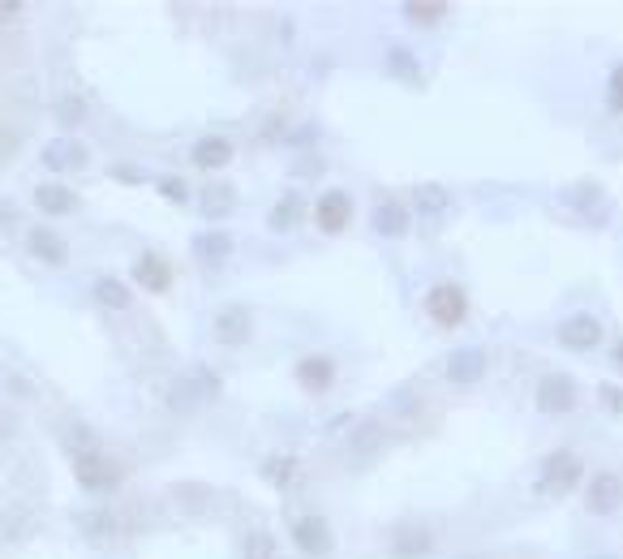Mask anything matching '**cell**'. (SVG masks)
<instances>
[{"label": "cell", "mask_w": 623, "mask_h": 559, "mask_svg": "<svg viewBox=\"0 0 623 559\" xmlns=\"http://www.w3.org/2000/svg\"><path fill=\"white\" fill-rule=\"evenodd\" d=\"M409 211L417 215V224H430V228L443 224L447 215H452V190L439 185V181H422L409 198Z\"/></svg>", "instance_id": "obj_13"}, {"label": "cell", "mask_w": 623, "mask_h": 559, "mask_svg": "<svg viewBox=\"0 0 623 559\" xmlns=\"http://www.w3.org/2000/svg\"><path fill=\"white\" fill-rule=\"evenodd\" d=\"M233 142H228L224 134H207V138H198L194 142V151H190V164L194 168H228V164H233Z\"/></svg>", "instance_id": "obj_21"}, {"label": "cell", "mask_w": 623, "mask_h": 559, "mask_svg": "<svg viewBox=\"0 0 623 559\" xmlns=\"http://www.w3.org/2000/svg\"><path fill=\"white\" fill-rule=\"evenodd\" d=\"M254 332V314L241 306V301H233V306H224V310H215V319H211V336L215 344H224V349H241L245 340H250Z\"/></svg>", "instance_id": "obj_12"}, {"label": "cell", "mask_w": 623, "mask_h": 559, "mask_svg": "<svg viewBox=\"0 0 623 559\" xmlns=\"http://www.w3.org/2000/svg\"><path fill=\"white\" fill-rule=\"evenodd\" d=\"M233 190H228V185H215V190H207V198H202V215H207V220H224L228 211H233Z\"/></svg>", "instance_id": "obj_32"}, {"label": "cell", "mask_w": 623, "mask_h": 559, "mask_svg": "<svg viewBox=\"0 0 623 559\" xmlns=\"http://www.w3.org/2000/svg\"><path fill=\"white\" fill-rule=\"evenodd\" d=\"M379 448H383V426L379 422H361L349 435V456H357V461H370Z\"/></svg>", "instance_id": "obj_28"}, {"label": "cell", "mask_w": 623, "mask_h": 559, "mask_svg": "<svg viewBox=\"0 0 623 559\" xmlns=\"http://www.w3.org/2000/svg\"><path fill=\"white\" fill-rule=\"evenodd\" d=\"M220 375L215 370H207V366H198V370H190V375H181L177 383H172V392H168V405L172 409H194V405H202V400H215L220 396Z\"/></svg>", "instance_id": "obj_7"}, {"label": "cell", "mask_w": 623, "mask_h": 559, "mask_svg": "<svg viewBox=\"0 0 623 559\" xmlns=\"http://www.w3.org/2000/svg\"><path fill=\"white\" fill-rule=\"evenodd\" d=\"M606 112L623 117V61L611 65V74H606Z\"/></svg>", "instance_id": "obj_34"}, {"label": "cell", "mask_w": 623, "mask_h": 559, "mask_svg": "<svg viewBox=\"0 0 623 559\" xmlns=\"http://www.w3.org/2000/svg\"><path fill=\"white\" fill-rule=\"evenodd\" d=\"M56 121H61V129H78L86 121V99L82 95H61L56 99Z\"/></svg>", "instance_id": "obj_31"}, {"label": "cell", "mask_w": 623, "mask_h": 559, "mask_svg": "<svg viewBox=\"0 0 623 559\" xmlns=\"http://www.w3.org/2000/svg\"><path fill=\"white\" fill-rule=\"evenodd\" d=\"M288 538H293V547L306 559H323V555H331V547H336V529H331V521L323 512H301L293 521V529H288Z\"/></svg>", "instance_id": "obj_5"}, {"label": "cell", "mask_w": 623, "mask_h": 559, "mask_svg": "<svg viewBox=\"0 0 623 559\" xmlns=\"http://www.w3.org/2000/svg\"><path fill=\"white\" fill-rule=\"evenodd\" d=\"M353 220V194L349 190H323L314 198V224H318V233H327V237H336L344 233Z\"/></svg>", "instance_id": "obj_11"}, {"label": "cell", "mask_w": 623, "mask_h": 559, "mask_svg": "<svg viewBox=\"0 0 623 559\" xmlns=\"http://www.w3.org/2000/svg\"><path fill=\"white\" fill-rule=\"evenodd\" d=\"M434 551V534L426 525H400L391 538V555L396 559H426Z\"/></svg>", "instance_id": "obj_22"}, {"label": "cell", "mask_w": 623, "mask_h": 559, "mask_svg": "<svg viewBox=\"0 0 623 559\" xmlns=\"http://www.w3.org/2000/svg\"><path fill=\"white\" fill-rule=\"evenodd\" d=\"M486 370H490V353L482 349V344H460V349L447 353L443 375H447V383H456V387H477L486 379Z\"/></svg>", "instance_id": "obj_8"}, {"label": "cell", "mask_w": 623, "mask_h": 559, "mask_svg": "<svg viewBox=\"0 0 623 559\" xmlns=\"http://www.w3.org/2000/svg\"><path fill=\"white\" fill-rule=\"evenodd\" d=\"M5 383H9V387H13V392H18V396H26V400H31V396H35V387H31V383H26L22 375H9Z\"/></svg>", "instance_id": "obj_37"}, {"label": "cell", "mask_w": 623, "mask_h": 559, "mask_svg": "<svg viewBox=\"0 0 623 559\" xmlns=\"http://www.w3.org/2000/svg\"><path fill=\"white\" fill-rule=\"evenodd\" d=\"M0 525H5V538L26 542V538L35 534V508L31 504H13L5 516H0Z\"/></svg>", "instance_id": "obj_29"}, {"label": "cell", "mask_w": 623, "mask_h": 559, "mask_svg": "<svg viewBox=\"0 0 623 559\" xmlns=\"http://www.w3.org/2000/svg\"><path fill=\"white\" fill-rule=\"evenodd\" d=\"M581 482H585V461L568 448H555L550 456H542L538 478H533V495L538 499H563V495H572Z\"/></svg>", "instance_id": "obj_1"}, {"label": "cell", "mask_w": 623, "mask_h": 559, "mask_svg": "<svg viewBox=\"0 0 623 559\" xmlns=\"http://www.w3.org/2000/svg\"><path fill=\"white\" fill-rule=\"evenodd\" d=\"M563 207L576 211L589 228H606L615 220V203H611V194L602 190V181H572V185H563Z\"/></svg>", "instance_id": "obj_3"}, {"label": "cell", "mask_w": 623, "mask_h": 559, "mask_svg": "<svg viewBox=\"0 0 623 559\" xmlns=\"http://www.w3.org/2000/svg\"><path fill=\"white\" fill-rule=\"evenodd\" d=\"M35 207L43 215H52V220H61V215H74L78 194L69 190V185H61V181H48V185H39V190H35Z\"/></svg>", "instance_id": "obj_24"}, {"label": "cell", "mask_w": 623, "mask_h": 559, "mask_svg": "<svg viewBox=\"0 0 623 559\" xmlns=\"http://www.w3.org/2000/svg\"><path fill=\"white\" fill-rule=\"evenodd\" d=\"M623 508V478L615 469H598L585 482V512L589 516H615Z\"/></svg>", "instance_id": "obj_9"}, {"label": "cell", "mask_w": 623, "mask_h": 559, "mask_svg": "<svg viewBox=\"0 0 623 559\" xmlns=\"http://www.w3.org/2000/svg\"><path fill=\"white\" fill-rule=\"evenodd\" d=\"M293 375L301 383V392H310V396H323L331 392V383H336V362H331L327 353H306L301 362L293 366Z\"/></svg>", "instance_id": "obj_15"}, {"label": "cell", "mask_w": 623, "mask_h": 559, "mask_svg": "<svg viewBox=\"0 0 623 559\" xmlns=\"http://www.w3.org/2000/svg\"><path fill=\"white\" fill-rule=\"evenodd\" d=\"M74 529L82 538H91V542H112L121 534V521H117V512H112L108 504L104 508H86L74 516Z\"/></svg>", "instance_id": "obj_20"}, {"label": "cell", "mask_w": 623, "mask_h": 559, "mask_svg": "<svg viewBox=\"0 0 623 559\" xmlns=\"http://www.w3.org/2000/svg\"><path fill=\"white\" fill-rule=\"evenodd\" d=\"M383 69H387V78L400 82V86H413V91H422V86H426V69H422V61H417V52L400 48V43H391V48H387Z\"/></svg>", "instance_id": "obj_16"}, {"label": "cell", "mask_w": 623, "mask_h": 559, "mask_svg": "<svg viewBox=\"0 0 623 559\" xmlns=\"http://www.w3.org/2000/svg\"><path fill=\"white\" fill-rule=\"evenodd\" d=\"M26 250H31L39 263H48V267H65L69 263V241L56 233V228H31V233H26Z\"/></svg>", "instance_id": "obj_19"}, {"label": "cell", "mask_w": 623, "mask_h": 559, "mask_svg": "<svg viewBox=\"0 0 623 559\" xmlns=\"http://www.w3.org/2000/svg\"><path fill=\"white\" fill-rule=\"evenodd\" d=\"M589 559H619V555H611V551H602V555H589Z\"/></svg>", "instance_id": "obj_40"}, {"label": "cell", "mask_w": 623, "mask_h": 559, "mask_svg": "<svg viewBox=\"0 0 623 559\" xmlns=\"http://www.w3.org/2000/svg\"><path fill=\"white\" fill-rule=\"evenodd\" d=\"M134 284H142V293H168L172 289V263L164 254H138L134 258Z\"/></svg>", "instance_id": "obj_18"}, {"label": "cell", "mask_w": 623, "mask_h": 559, "mask_svg": "<svg viewBox=\"0 0 623 559\" xmlns=\"http://www.w3.org/2000/svg\"><path fill=\"white\" fill-rule=\"evenodd\" d=\"M598 396H602V405H606V413H623V387L619 383H598Z\"/></svg>", "instance_id": "obj_36"}, {"label": "cell", "mask_w": 623, "mask_h": 559, "mask_svg": "<svg viewBox=\"0 0 623 559\" xmlns=\"http://www.w3.org/2000/svg\"><path fill=\"white\" fill-rule=\"evenodd\" d=\"M74 478H78L82 491L104 495V491H112V486L121 482V469L108 461L104 448H95V452H74Z\"/></svg>", "instance_id": "obj_6"}, {"label": "cell", "mask_w": 623, "mask_h": 559, "mask_svg": "<svg viewBox=\"0 0 623 559\" xmlns=\"http://www.w3.org/2000/svg\"><path fill=\"white\" fill-rule=\"evenodd\" d=\"M91 293H95V301H99L104 310H129V306H134V293H129V284L117 280V276H99Z\"/></svg>", "instance_id": "obj_26"}, {"label": "cell", "mask_w": 623, "mask_h": 559, "mask_svg": "<svg viewBox=\"0 0 623 559\" xmlns=\"http://www.w3.org/2000/svg\"><path fill=\"white\" fill-rule=\"evenodd\" d=\"M159 194H164L168 203H190V185H185V177H159Z\"/></svg>", "instance_id": "obj_35"}, {"label": "cell", "mask_w": 623, "mask_h": 559, "mask_svg": "<svg viewBox=\"0 0 623 559\" xmlns=\"http://www.w3.org/2000/svg\"><path fill=\"white\" fill-rule=\"evenodd\" d=\"M233 254H237V241H233V233H224V228H202L194 237V258L207 267L233 263Z\"/></svg>", "instance_id": "obj_17"}, {"label": "cell", "mask_w": 623, "mask_h": 559, "mask_svg": "<svg viewBox=\"0 0 623 559\" xmlns=\"http://www.w3.org/2000/svg\"><path fill=\"white\" fill-rule=\"evenodd\" d=\"M611 362H615V366H619V370H623V336H619V340H615V349H611Z\"/></svg>", "instance_id": "obj_39"}, {"label": "cell", "mask_w": 623, "mask_h": 559, "mask_svg": "<svg viewBox=\"0 0 623 559\" xmlns=\"http://www.w3.org/2000/svg\"><path fill=\"white\" fill-rule=\"evenodd\" d=\"M533 405L546 418H568V413L581 409V383H576L568 370H546L533 387Z\"/></svg>", "instance_id": "obj_2"}, {"label": "cell", "mask_w": 623, "mask_h": 559, "mask_svg": "<svg viewBox=\"0 0 623 559\" xmlns=\"http://www.w3.org/2000/svg\"><path fill=\"white\" fill-rule=\"evenodd\" d=\"M555 340H559V349H568V353H593L602 344V323L593 319L589 310H576L555 327Z\"/></svg>", "instance_id": "obj_10"}, {"label": "cell", "mask_w": 623, "mask_h": 559, "mask_svg": "<svg viewBox=\"0 0 623 559\" xmlns=\"http://www.w3.org/2000/svg\"><path fill=\"white\" fill-rule=\"evenodd\" d=\"M422 306L430 314V323L443 327V332H452V327H460L469 319V293L460 289V284H452V280L430 284L426 297H422Z\"/></svg>", "instance_id": "obj_4"}, {"label": "cell", "mask_w": 623, "mask_h": 559, "mask_svg": "<svg viewBox=\"0 0 623 559\" xmlns=\"http://www.w3.org/2000/svg\"><path fill=\"white\" fill-rule=\"evenodd\" d=\"M400 13H404V22H409L413 31H417V26L430 31V26H439L447 18V5H443V0H409Z\"/></svg>", "instance_id": "obj_27"}, {"label": "cell", "mask_w": 623, "mask_h": 559, "mask_svg": "<svg viewBox=\"0 0 623 559\" xmlns=\"http://www.w3.org/2000/svg\"><path fill=\"white\" fill-rule=\"evenodd\" d=\"M297 473H301V461H297V456H288V452L284 456H267V461H263V478L271 486H280V491L297 482Z\"/></svg>", "instance_id": "obj_30"}, {"label": "cell", "mask_w": 623, "mask_h": 559, "mask_svg": "<svg viewBox=\"0 0 623 559\" xmlns=\"http://www.w3.org/2000/svg\"><path fill=\"white\" fill-rule=\"evenodd\" d=\"M370 228H374L379 237H387V241H400V237L413 228L409 203H404V198H379V203H374V211H370Z\"/></svg>", "instance_id": "obj_14"}, {"label": "cell", "mask_w": 623, "mask_h": 559, "mask_svg": "<svg viewBox=\"0 0 623 559\" xmlns=\"http://www.w3.org/2000/svg\"><path fill=\"white\" fill-rule=\"evenodd\" d=\"M241 559H275V538L267 534V529H254V534H245Z\"/></svg>", "instance_id": "obj_33"}, {"label": "cell", "mask_w": 623, "mask_h": 559, "mask_svg": "<svg viewBox=\"0 0 623 559\" xmlns=\"http://www.w3.org/2000/svg\"><path fill=\"white\" fill-rule=\"evenodd\" d=\"M39 164L43 168H52V172H65V168H82L86 164V147L82 142H74V138H56V142H48L43 147V155H39Z\"/></svg>", "instance_id": "obj_23"}, {"label": "cell", "mask_w": 623, "mask_h": 559, "mask_svg": "<svg viewBox=\"0 0 623 559\" xmlns=\"http://www.w3.org/2000/svg\"><path fill=\"white\" fill-rule=\"evenodd\" d=\"M301 215H306V203H301V194H297V190H284L280 203H275L271 215H267V228H271V233H293V228L301 224Z\"/></svg>", "instance_id": "obj_25"}, {"label": "cell", "mask_w": 623, "mask_h": 559, "mask_svg": "<svg viewBox=\"0 0 623 559\" xmlns=\"http://www.w3.org/2000/svg\"><path fill=\"white\" fill-rule=\"evenodd\" d=\"M5 224H18V207L0 198V228H5Z\"/></svg>", "instance_id": "obj_38"}]
</instances>
